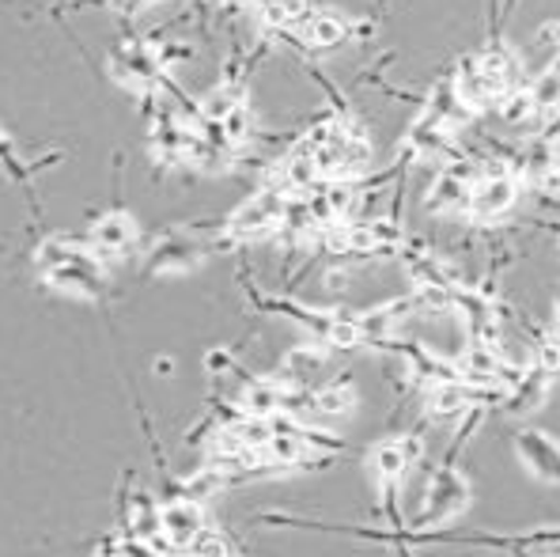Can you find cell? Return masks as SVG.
I'll return each instance as SVG.
<instances>
[{"instance_id": "2e32d148", "label": "cell", "mask_w": 560, "mask_h": 557, "mask_svg": "<svg viewBox=\"0 0 560 557\" xmlns=\"http://www.w3.org/2000/svg\"><path fill=\"white\" fill-rule=\"evenodd\" d=\"M526 95H530L538 118H553V114H560V65L541 69L538 77H534V84L526 88Z\"/></svg>"}, {"instance_id": "52a82bcc", "label": "cell", "mask_w": 560, "mask_h": 557, "mask_svg": "<svg viewBox=\"0 0 560 557\" xmlns=\"http://www.w3.org/2000/svg\"><path fill=\"white\" fill-rule=\"evenodd\" d=\"M205 531H209L205 504L189 501V497H178V501H167L160 508V535H163V546H167L171 554L189 550Z\"/></svg>"}, {"instance_id": "5b68a950", "label": "cell", "mask_w": 560, "mask_h": 557, "mask_svg": "<svg viewBox=\"0 0 560 557\" xmlns=\"http://www.w3.org/2000/svg\"><path fill=\"white\" fill-rule=\"evenodd\" d=\"M46 285L65 297H77V300H98L103 297V258L92 247H80L72 254V262L57 269H46Z\"/></svg>"}, {"instance_id": "4fadbf2b", "label": "cell", "mask_w": 560, "mask_h": 557, "mask_svg": "<svg viewBox=\"0 0 560 557\" xmlns=\"http://www.w3.org/2000/svg\"><path fill=\"white\" fill-rule=\"evenodd\" d=\"M469 406H474V387H466L463 380H440L424 395V414L440 425L458 421Z\"/></svg>"}, {"instance_id": "ffe728a7", "label": "cell", "mask_w": 560, "mask_h": 557, "mask_svg": "<svg viewBox=\"0 0 560 557\" xmlns=\"http://www.w3.org/2000/svg\"><path fill=\"white\" fill-rule=\"evenodd\" d=\"M167 4H175V0H144V8H167Z\"/></svg>"}, {"instance_id": "7c38bea8", "label": "cell", "mask_w": 560, "mask_h": 557, "mask_svg": "<svg viewBox=\"0 0 560 557\" xmlns=\"http://www.w3.org/2000/svg\"><path fill=\"white\" fill-rule=\"evenodd\" d=\"M201 254H205V247L189 240V235H167V240L155 243L152 258H148V274H160V277L189 274V269H197Z\"/></svg>"}, {"instance_id": "9a60e30c", "label": "cell", "mask_w": 560, "mask_h": 557, "mask_svg": "<svg viewBox=\"0 0 560 557\" xmlns=\"http://www.w3.org/2000/svg\"><path fill=\"white\" fill-rule=\"evenodd\" d=\"M352 409H357V387H352V380H337V383H326V387L315 391L311 417H315V421H341V417H349Z\"/></svg>"}, {"instance_id": "5bb4252c", "label": "cell", "mask_w": 560, "mask_h": 557, "mask_svg": "<svg viewBox=\"0 0 560 557\" xmlns=\"http://www.w3.org/2000/svg\"><path fill=\"white\" fill-rule=\"evenodd\" d=\"M300 35H303V43H307V50L334 54L352 38V23L341 20V15H334V12H311L307 20H303Z\"/></svg>"}, {"instance_id": "d6986e66", "label": "cell", "mask_w": 560, "mask_h": 557, "mask_svg": "<svg viewBox=\"0 0 560 557\" xmlns=\"http://www.w3.org/2000/svg\"><path fill=\"white\" fill-rule=\"evenodd\" d=\"M171 368H175V364H171L167 357H163V360H155V372H160V375H171Z\"/></svg>"}, {"instance_id": "603a6c76", "label": "cell", "mask_w": 560, "mask_h": 557, "mask_svg": "<svg viewBox=\"0 0 560 557\" xmlns=\"http://www.w3.org/2000/svg\"><path fill=\"white\" fill-rule=\"evenodd\" d=\"M103 557H118V554H103Z\"/></svg>"}, {"instance_id": "6da1fadb", "label": "cell", "mask_w": 560, "mask_h": 557, "mask_svg": "<svg viewBox=\"0 0 560 557\" xmlns=\"http://www.w3.org/2000/svg\"><path fill=\"white\" fill-rule=\"evenodd\" d=\"M284 212H288V194L277 190V186H266V190L246 198L228 217L224 232L232 235V243H258L284 228Z\"/></svg>"}, {"instance_id": "30bf717a", "label": "cell", "mask_w": 560, "mask_h": 557, "mask_svg": "<svg viewBox=\"0 0 560 557\" xmlns=\"http://www.w3.org/2000/svg\"><path fill=\"white\" fill-rule=\"evenodd\" d=\"M326 372V346L318 341H303V346H292L284 357H280V372L277 380L284 387H300L311 391V383H318Z\"/></svg>"}, {"instance_id": "7a4b0ae2", "label": "cell", "mask_w": 560, "mask_h": 557, "mask_svg": "<svg viewBox=\"0 0 560 557\" xmlns=\"http://www.w3.org/2000/svg\"><path fill=\"white\" fill-rule=\"evenodd\" d=\"M469 504V481L455 466H440L424 486V504H420L417 527L428 523H451L455 515H463Z\"/></svg>"}, {"instance_id": "e0dca14e", "label": "cell", "mask_w": 560, "mask_h": 557, "mask_svg": "<svg viewBox=\"0 0 560 557\" xmlns=\"http://www.w3.org/2000/svg\"><path fill=\"white\" fill-rule=\"evenodd\" d=\"M224 486H228V478H224V474H220L212 463H205L201 471H194V474H189V478L183 481L186 497H189V501H197V504H205L209 497H217Z\"/></svg>"}, {"instance_id": "8fae6325", "label": "cell", "mask_w": 560, "mask_h": 557, "mask_svg": "<svg viewBox=\"0 0 560 557\" xmlns=\"http://www.w3.org/2000/svg\"><path fill=\"white\" fill-rule=\"evenodd\" d=\"M515 452L526 463V471H534L541 481H557L560 486V444L549 440L546 432H518L515 437Z\"/></svg>"}, {"instance_id": "277c9868", "label": "cell", "mask_w": 560, "mask_h": 557, "mask_svg": "<svg viewBox=\"0 0 560 557\" xmlns=\"http://www.w3.org/2000/svg\"><path fill=\"white\" fill-rule=\"evenodd\" d=\"M420 455H424V440L420 437L378 440L372 452H368V471L375 474V481H378V489H383L386 501L394 497V486L409 474V466L420 463Z\"/></svg>"}, {"instance_id": "ba28073f", "label": "cell", "mask_w": 560, "mask_h": 557, "mask_svg": "<svg viewBox=\"0 0 560 557\" xmlns=\"http://www.w3.org/2000/svg\"><path fill=\"white\" fill-rule=\"evenodd\" d=\"M137 240H140L137 220L129 217V212H121V209L103 212V217H98L95 224H92V232H88V247H92L103 262L133 254Z\"/></svg>"}, {"instance_id": "cb8c5ba5", "label": "cell", "mask_w": 560, "mask_h": 557, "mask_svg": "<svg viewBox=\"0 0 560 557\" xmlns=\"http://www.w3.org/2000/svg\"><path fill=\"white\" fill-rule=\"evenodd\" d=\"M186 557H194V554H186Z\"/></svg>"}, {"instance_id": "7402d4cb", "label": "cell", "mask_w": 560, "mask_h": 557, "mask_svg": "<svg viewBox=\"0 0 560 557\" xmlns=\"http://www.w3.org/2000/svg\"><path fill=\"white\" fill-rule=\"evenodd\" d=\"M534 557H553V554H534Z\"/></svg>"}, {"instance_id": "44dd1931", "label": "cell", "mask_w": 560, "mask_h": 557, "mask_svg": "<svg viewBox=\"0 0 560 557\" xmlns=\"http://www.w3.org/2000/svg\"><path fill=\"white\" fill-rule=\"evenodd\" d=\"M553 334H560V300H557V330Z\"/></svg>"}, {"instance_id": "ac0fdd59", "label": "cell", "mask_w": 560, "mask_h": 557, "mask_svg": "<svg viewBox=\"0 0 560 557\" xmlns=\"http://www.w3.org/2000/svg\"><path fill=\"white\" fill-rule=\"evenodd\" d=\"M530 360L538 372H546L549 380H557L560 375V334H541V338L534 341Z\"/></svg>"}, {"instance_id": "9c48e42d", "label": "cell", "mask_w": 560, "mask_h": 557, "mask_svg": "<svg viewBox=\"0 0 560 557\" xmlns=\"http://www.w3.org/2000/svg\"><path fill=\"white\" fill-rule=\"evenodd\" d=\"M288 395H292V387H284V383L277 380V375H250V380H243V387H238V409L250 417H280L288 406Z\"/></svg>"}, {"instance_id": "8992f818", "label": "cell", "mask_w": 560, "mask_h": 557, "mask_svg": "<svg viewBox=\"0 0 560 557\" xmlns=\"http://www.w3.org/2000/svg\"><path fill=\"white\" fill-rule=\"evenodd\" d=\"M110 77L129 92H152L155 84H163L160 54L144 43H121L110 54Z\"/></svg>"}, {"instance_id": "3957f363", "label": "cell", "mask_w": 560, "mask_h": 557, "mask_svg": "<svg viewBox=\"0 0 560 557\" xmlns=\"http://www.w3.org/2000/svg\"><path fill=\"white\" fill-rule=\"evenodd\" d=\"M518 178L508 167H489L481 171V178L474 183V194H469V220L477 224H492V220L508 217V212L518 205Z\"/></svg>"}]
</instances>
